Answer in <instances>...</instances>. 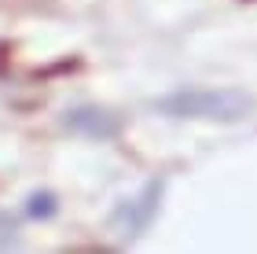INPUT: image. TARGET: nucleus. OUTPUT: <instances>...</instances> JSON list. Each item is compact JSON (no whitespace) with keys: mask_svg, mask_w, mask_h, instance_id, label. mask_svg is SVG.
Segmentation results:
<instances>
[{"mask_svg":"<svg viewBox=\"0 0 257 254\" xmlns=\"http://www.w3.org/2000/svg\"><path fill=\"white\" fill-rule=\"evenodd\" d=\"M151 111L173 122H242L257 111V100L242 89H177L151 100Z\"/></svg>","mask_w":257,"mask_h":254,"instance_id":"nucleus-1","label":"nucleus"},{"mask_svg":"<svg viewBox=\"0 0 257 254\" xmlns=\"http://www.w3.org/2000/svg\"><path fill=\"white\" fill-rule=\"evenodd\" d=\"M162 195H166V181H162V177L147 181L136 195L121 199V203L110 210V232L118 236V239H136V236H144L147 228H151V221L158 217V210H162Z\"/></svg>","mask_w":257,"mask_h":254,"instance_id":"nucleus-2","label":"nucleus"},{"mask_svg":"<svg viewBox=\"0 0 257 254\" xmlns=\"http://www.w3.org/2000/svg\"><path fill=\"white\" fill-rule=\"evenodd\" d=\"M121 114H114L107 107H96V103H81V107H70L63 114V129L85 136V140H114L121 133Z\"/></svg>","mask_w":257,"mask_h":254,"instance_id":"nucleus-3","label":"nucleus"},{"mask_svg":"<svg viewBox=\"0 0 257 254\" xmlns=\"http://www.w3.org/2000/svg\"><path fill=\"white\" fill-rule=\"evenodd\" d=\"M59 210V199H55V192H33L26 199V214L30 217H55Z\"/></svg>","mask_w":257,"mask_h":254,"instance_id":"nucleus-4","label":"nucleus"},{"mask_svg":"<svg viewBox=\"0 0 257 254\" xmlns=\"http://www.w3.org/2000/svg\"><path fill=\"white\" fill-rule=\"evenodd\" d=\"M19 243V221L11 214H0V250Z\"/></svg>","mask_w":257,"mask_h":254,"instance_id":"nucleus-5","label":"nucleus"}]
</instances>
